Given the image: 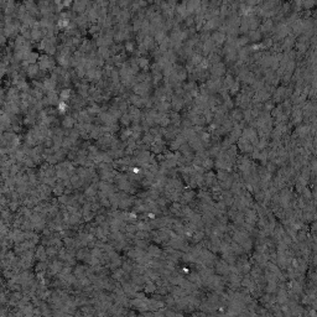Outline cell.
Returning <instances> with one entry per match:
<instances>
[{"mask_svg": "<svg viewBox=\"0 0 317 317\" xmlns=\"http://www.w3.org/2000/svg\"><path fill=\"white\" fill-rule=\"evenodd\" d=\"M261 29H263L264 31H269V30H271V29H273V21H271V20H265V21L263 22Z\"/></svg>", "mask_w": 317, "mask_h": 317, "instance_id": "6da1fadb", "label": "cell"}]
</instances>
